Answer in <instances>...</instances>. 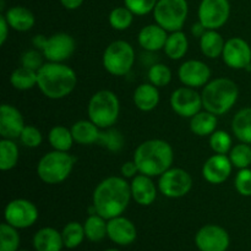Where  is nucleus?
I'll return each instance as SVG.
<instances>
[{"label": "nucleus", "mask_w": 251, "mask_h": 251, "mask_svg": "<svg viewBox=\"0 0 251 251\" xmlns=\"http://www.w3.org/2000/svg\"><path fill=\"white\" fill-rule=\"evenodd\" d=\"M131 199L130 184L124 176H108L93 191V211L107 221L112 220L125 212Z\"/></svg>", "instance_id": "1"}, {"label": "nucleus", "mask_w": 251, "mask_h": 251, "mask_svg": "<svg viewBox=\"0 0 251 251\" xmlns=\"http://www.w3.org/2000/svg\"><path fill=\"white\" fill-rule=\"evenodd\" d=\"M132 159L140 173L153 178L161 176L164 172L172 168L174 151L169 142L161 139H151L136 147Z\"/></svg>", "instance_id": "2"}, {"label": "nucleus", "mask_w": 251, "mask_h": 251, "mask_svg": "<svg viewBox=\"0 0 251 251\" xmlns=\"http://www.w3.org/2000/svg\"><path fill=\"white\" fill-rule=\"evenodd\" d=\"M37 87L49 100H63L68 97L77 85L75 70L64 63H44L37 71Z\"/></svg>", "instance_id": "3"}, {"label": "nucleus", "mask_w": 251, "mask_h": 251, "mask_svg": "<svg viewBox=\"0 0 251 251\" xmlns=\"http://www.w3.org/2000/svg\"><path fill=\"white\" fill-rule=\"evenodd\" d=\"M201 97L205 110L218 117L234 107L239 97V88L230 78L218 77L203 86Z\"/></svg>", "instance_id": "4"}, {"label": "nucleus", "mask_w": 251, "mask_h": 251, "mask_svg": "<svg viewBox=\"0 0 251 251\" xmlns=\"http://www.w3.org/2000/svg\"><path fill=\"white\" fill-rule=\"evenodd\" d=\"M88 119L100 129H109L118 122L120 114V102L113 91L100 90L88 100Z\"/></svg>", "instance_id": "5"}, {"label": "nucleus", "mask_w": 251, "mask_h": 251, "mask_svg": "<svg viewBox=\"0 0 251 251\" xmlns=\"http://www.w3.org/2000/svg\"><path fill=\"white\" fill-rule=\"evenodd\" d=\"M76 158L69 152H48L37 164V176L43 183L56 185L69 178L75 166Z\"/></svg>", "instance_id": "6"}, {"label": "nucleus", "mask_w": 251, "mask_h": 251, "mask_svg": "<svg viewBox=\"0 0 251 251\" xmlns=\"http://www.w3.org/2000/svg\"><path fill=\"white\" fill-rule=\"evenodd\" d=\"M103 68L113 76H125L131 71L135 63V50L126 41H114L104 49Z\"/></svg>", "instance_id": "7"}, {"label": "nucleus", "mask_w": 251, "mask_h": 251, "mask_svg": "<svg viewBox=\"0 0 251 251\" xmlns=\"http://www.w3.org/2000/svg\"><path fill=\"white\" fill-rule=\"evenodd\" d=\"M189 14L186 0H158L153 10V19L157 25L167 32L181 31Z\"/></svg>", "instance_id": "8"}, {"label": "nucleus", "mask_w": 251, "mask_h": 251, "mask_svg": "<svg viewBox=\"0 0 251 251\" xmlns=\"http://www.w3.org/2000/svg\"><path fill=\"white\" fill-rule=\"evenodd\" d=\"M158 191L168 199H180L190 193L193 178L183 168H169L158 179Z\"/></svg>", "instance_id": "9"}, {"label": "nucleus", "mask_w": 251, "mask_h": 251, "mask_svg": "<svg viewBox=\"0 0 251 251\" xmlns=\"http://www.w3.org/2000/svg\"><path fill=\"white\" fill-rule=\"evenodd\" d=\"M38 216L37 206L26 199H15L10 201L4 210L5 222L17 229L32 227L38 220Z\"/></svg>", "instance_id": "10"}, {"label": "nucleus", "mask_w": 251, "mask_h": 251, "mask_svg": "<svg viewBox=\"0 0 251 251\" xmlns=\"http://www.w3.org/2000/svg\"><path fill=\"white\" fill-rule=\"evenodd\" d=\"M198 16L206 29H220L230 16L229 0H201Z\"/></svg>", "instance_id": "11"}, {"label": "nucleus", "mask_w": 251, "mask_h": 251, "mask_svg": "<svg viewBox=\"0 0 251 251\" xmlns=\"http://www.w3.org/2000/svg\"><path fill=\"white\" fill-rule=\"evenodd\" d=\"M171 107L179 117L193 118L203 108L201 93L186 86L176 88L171 96Z\"/></svg>", "instance_id": "12"}, {"label": "nucleus", "mask_w": 251, "mask_h": 251, "mask_svg": "<svg viewBox=\"0 0 251 251\" xmlns=\"http://www.w3.org/2000/svg\"><path fill=\"white\" fill-rule=\"evenodd\" d=\"M222 59L226 65L234 70H247L251 65V47L245 39L233 37L226 41Z\"/></svg>", "instance_id": "13"}, {"label": "nucleus", "mask_w": 251, "mask_h": 251, "mask_svg": "<svg viewBox=\"0 0 251 251\" xmlns=\"http://www.w3.org/2000/svg\"><path fill=\"white\" fill-rule=\"evenodd\" d=\"M75 49L76 42L74 37L65 32H59L48 37L42 53L48 61L64 63L73 55Z\"/></svg>", "instance_id": "14"}, {"label": "nucleus", "mask_w": 251, "mask_h": 251, "mask_svg": "<svg viewBox=\"0 0 251 251\" xmlns=\"http://www.w3.org/2000/svg\"><path fill=\"white\" fill-rule=\"evenodd\" d=\"M195 243L200 251H227L230 239L225 228L206 225L196 233Z\"/></svg>", "instance_id": "15"}, {"label": "nucleus", "mask_w": 251, "mask_h": 251, "mask_svg": "<svg viewBox=\"0 0 251 251\" xmlns=\"http://www.w3.org/2000/svg\"><path fill=\"white\" fill-rule=\"evenodd\" d=\"M178 77L186 87H203L210 82L211 69L206 63L196 59L186 60L179 66Z\"/></svg>", "instance_id": "16"}, {"label": "nucleus", "mask_w": 251, "mask_h": 251, "mask_svg": "<svg viewBox=\"0 0 251 251\" xmlns=\"http://www.w3.org/2000/svg\"><path fill=\"white\" fill-rule=\"evenodd\" d=\"M233 164L227 154H213L202 166V176L207 183L220 185L230 176Z\"/></svg>", "instance_id": "17"}, {"label": "nucleus", "mask_w": 251, "mask_h": 251, "mask_svg": "<svg viewBox=\"0 0 251 251\" xmlns=\"http://www.w3.org/2000/svg\"><path fill=\"white\" fill-rule=\"evenodd\" d=\"M25 119L22 113L15 105L2 104L0 107V136L1 139H20L25 129Z\"/></svg>", "instance_id": "18"}, {"label": "nucleus", "mask_w": 251, "mask_h": 251, "mask_svg": "<svg viewBox=\"0 0 251 251\" xmlns=\"http://www.w3.org/2000/svg\"><path fill=\"white\" fill-rule=\"evenodd\" d=\"M108 238L118 245H130L136 240L137 230L134 223L123 216L108 220Z\"/></svg>", "instance_id": "19"}, {"label": "nucleus", "mask_w": 251, "mask_h": 251, "mask_svg": "<svg viewBox=\"0 0 251 251\" xmlns=\"http://www.w3.org/2000/svg\"><path fill=\"white\" fill-rule=\"evenodd\" d=\"M132 200L140 206H150L156 201L157 189L151 176L139 173L130 183Z\"/></svg>", "instance_id": "20"}, {"label": "nucleus", "mask_w": 251, "mask_h": 251, "mask_svg": "<svg viewBox=\"0 0 251 251\" xmlns=\"http://www.w3.org/2000/svg\"><path fill=\"white\" fill-rule=\"evenodd\" d=\"M167 38H168V32L157 24L142 27L137 36L140 47L147 51H158L163 49Z\"/></svg>", "instance_id": "21"}, {"label": "nucleus", "mask_w": 251, "mask_h": 251, "mask_svg": "<svg viewBox=\"0 0 251 251\" xmlns=\"http://www.w3.org/2000/svg\"><path fill=\"white\" fill-rule=\"evenodd\" d=\"M132 100H134V104L136 105L139 110L151 112L159 104L161 96H159L158 87L150 82L141 83L135 88Z\"/></svg>", "instance_id": "22"}, {"label": "nucleus", "mask_w": 251, "mask_h": 251, "mask_svg": "<svg viewBox=\"0 0 251 251\" xmlns=\"http://www.w3.org/2000/svg\"><path fill=\"white\" fill-rule=\"evenodd\" d=\"M10 28L17 32H27L36 24L33 12L25 6H11L4 14Z\"/></svg>", "instance_id": "23"}, {"label": "nucleus", "mask_w": 251, "mask_h": 251, "mask_svg": "<svg viewBox=\"0 0 251 251\" xmlns=\"http://www.w3.org/2000/svg\"><path fill=\"white\" fill-rule=\"evenodd\" d=\"M70 129L76 144L83 145V146L93 145L100 141V132H102L100 131L102 129H100L90 119L78 120V122L74 123Z\"/></svg>", "instance_id": "24"}, {"label": "nucleus", "mask_w": 251, "mask_h": 251, "mask_svg": "<svg viewBox=\"0 0 251 251\" xmlns=\"http://www.w3.org/2000/svg\"><path fill=\"white\" fill-rule=\"evenodd\" d=\"M33 247L37 251H60L64 247L61 233L55 228H42L34 234Z\"/></svg>", "instance_id": "25"}, {"label": "nucleus", "mask_w": 251, "mask_h": 251, "mask_svg": "<svg viewBox=\"0 0 251 251\" xmlns=\"http://www.w3.org/2000/svg\"><path fill=\"white\" fill-rule=\"evenodd\" d=\"M226 41L217 29H207L200 38V49L208 59H217L222 56Z\"/></svg>", "instance_id": "26"}, {"label": "nucleus", "mask_w": 251, "mask_h": 251, "mask_svg": "<svg viewBox=\"0 0 251 251\" xmlns=\"http://www.w3.org/2000/svg\"><path fill=\"white\" fill-rule=\"evenodd\" d=\"M217 115L207 110H201L190 118V130L194 135L200 137L210 136L217 130Z\"/></svg>", "instance_id": "27"}, {"label": "nucleus", "mask_w": 251, "mask_h": 251, "mask_svg": "<svg viewBox=\"0 0 251 251\" xmlns=\"http://www.w3.org/2000/svg\"><path fill=\"white\" fill-rule=\"evenodd\" d=\"M189 49V39L183 31L171 32L167 38L163 50L172 60H180L186 55Z\"/></svg>", "instance_id": "28"}, {"label": "nucleus", "mask_w": 251, "mask_h": 251, "mask_svg": "<svg viewBox=\"0 0 251 251\" xmlns=\"http://www.w3.org/2000/svg\"><path fill=\"white\" fill-rule=\"evenodd\" d=\"M232 131L240 142L251 145V107L238 110L232 120Z\"/></svg>", "instance_id": "29"}, {"label": "nucleus", "mask_w": 251, "mask_h": 251, "mask_svg": "<svg viewBox=\"0 0 251 251\" xmlns=\"http://www.w3.org/2000/svg\"><path fill=\"white\" fill-rule=\"evenodd\" d=\"M48 141L51 149L55 151L69 152L75 140H74L71 129L64 126V125H55L49 130Z\"/></svg>", "instance_id": "30"}, {"label": "nucleus", "mask_w": 251, "mask_h": 251, "mask_svg": "<svg viewBox=\"0 0 251 251\" xmlns=\"http://www.w3.org/2000/svg\"><path fill=\"white\" fill-rule=\"evenodd\" d=\"M37 82H38L37 71L25 68L22 65L20 68L15 69L12 71L11 76H10V83H11L15 90L19 91L31 90V88L36 87Z\"/></svg>", "instance_id": "31"}, {"label": "nucleus", "mask_w": 251, "mask_h": 251, "mask_svg": "<svg viewBox=\"0 0 251 251\" xmlns=\"http://www.w3.org/2000/svg\"><path fill=\"white\" fill-rule=\"evenodd\" d=\"M19 158V147L15 144L14 140H0V169L2 172L11 171L17 166Z\"/></svg>", "instance_id": "32"}, {"label": "nucleus", "mask_w": 251, "mask_h": 251, "mask_svg": "<svg viewBox=\"0 0 251 251\" xmlns=\"http://www.w3.org/2000/svg\"><path fill=\"white\" fill-rule=\"evenodd\" d=\"M107 226V220L103 218L102 216L97 215V213H93V215L88 216L85 225H83L86 238L93 243L100 242V240H103L108 235Z\"/></svg>", "instance_id": "33"}, {"label": "nucleus", "mask_w": 251, "mask_h": 251, "mask_svg": "<svg viewBox=\"0 0 251 251\" xmlns=\"http://www.w3.org/2000/svg\"><path fill=\"white\" fill-rule=\"evenodd\" d=\"M61 237H63L64 247L68 249H75L85 239V228L78 222H70L64 227Z\"/></svg>", "instance_id": "34"}, {"label": "nucleus", "mask_w": 251, "mask_h": 251, "mask_svg": "<svg viewBox=\"0 0 251 251\" xmlns=\"http://www.w3.org/2000/svg\"><path fill=\"white\" fill-rule=\"evenodd\" d=\"M20 247V235L17 228L9 223L0 226V251H17Z\"/></svg>", "instance_id": "35"}, {"label": "nucleus", "mask_w": 251, "mask_h": 251, "mask_svg": "<svg viewBox=\"0 0 251 251\" xmlns=\"http://www.w3.org/2000/svg\"><path fill=\"white\" fill-rule=\"evenodd\" d=\"M108 20H109V25L114 29L125 31L131 26L132 21H134V14L124 5V6H118L113 9Z\"/></svg>", "instance_id": "36"}, {"label": "nucleus", "mask_w": 251, "mask_h": 251, "mask_svg": "<svg viewBox=\"0 0 251 251\" xmlns=\"http://www.w3.org/2000/svg\"><path fill=\"white\" fill-rule=\"evenodd\" d=\"M229 159L232 162L233 167L238 169L250 168L251 166V146L249 144H240L235 145L232 147L229 152Z\"/></svg>", "instance_id": "37"}, {"label": "nucleus", "mask_w": 251, "mask_h": 251, "mask_svg": "<svg viewBox=\"0 0 251 251\" xmlns=\"http://www.w3.org/2000/svg\"><path fill=\"white\" fill-rule=\"evenodd\" d=\"M147 77L150 83L154 85L156 87H166L172 81V71L166 64L156 63L150 66L147 71Z\"/></svg>", "instance_id": "38"}, {"label": "nucleus", "mask_w": 251, "mask_h": 251, "mask_svg": "<svg viewBox=\"0 0 251 251\" xmlns=\"http://www.w3.org/2000/svg\"><path fill=\"white\" fill-rule=\"evenodd\" d=\"M100 142L104 149H107L110 152H119L124 147V136L122 132L117 129H104V131L100 132Z\"/></svg>", "instance_id": "39"}, {"label": "nucleus", "mask_w": 251, "mask_h": 251, "mask_svg": "<svg viewBox=\"0 0 251 251\" xmlns=\"http://www.w3.org/2000/svg\"><path fill=\"white\" fill-rule=\"evenodd\" d=\"M210 147L215 153L227 154L229 153L233 147L232 136L225 130H216L212 135H210Z\"/></svg>", "instance_id": "40"}, {"label": "nucleus", "mask_w": 251, "mask_h": 251, "mask_svg": "<svg viewBox=\"0 0 251 251\" xmlns=\"http://www.w3.org/2000/svg\"><path fill=\"white\" fill-rule=\"evenodd\" d=\"M20 140L25 147L36 149V147L41 146L42 141H43V135L38 127L33 126V125H26L20 135Z\"/></svg>", "instance_id": "41"}, {"label": "nucleus", "mask_w": 251, "mask_h": 251, "mask_svg": "<svg viewBox=\"0 0 251 251\" xmlns=\"http://www.w3.org/2000/svg\"><path fill=\"white\" fill-rule=\"evenodd\" d=\"M234 188L238 194L244 198L251 196V169H239L234 179Z\"/></svg>", "instance_id": "42"}, {"label": "nucleus", "mask_w": 251, "mask_h": 251, "mask_svg": "<svg viewBox=\"0 0 251 251\" xmlns=\"http://www.w3.org/2000/svg\"><path fill=\"white\" fill-rule=\"evenodd\" d=\"M158 0H124V5L137 16H145V15L153 12Z\"/></svg>", "instance_id": "43"}, {"label": "nucleus", "mask_w": 251, "mask_h": 251, "mask_svg": "<svg viewBox=\"0 0 251 251\" xmlns=\"http://www.w3.org/2000/svg\"><path fill=\"white\" fill-rule=\"evenodd\" d=\"M44 55L38 49H28L21 55V65L25 68L32 69L34 71H38L43 66Z\"/></svg>", "instance_id": "44"}, {"label": "nucleus", "mask_w": 251, "mask_h": 251, "mask_svg": "<svg viewBox=\"0 0 251 251\" xmlns=\"http://www.w3.org/2000/svg\"><path fill=\"white\" fill-rule=\"evenodd\" d=\"M120 172H122L123 176H124L125 179H132L137 176V173H140L139 168H137V166H136V163L134 162V159H132V161L125 162V163L122 166Z\"/></svg>", "instance_id": "45"}, {"label": "nucleus", "mask_w": 251, "mask_h": 251, "mask_svg": "<svg viewBox=\"0 0 251 251\" xmlns=\"http://www.w3.org/2000/svg\"><path fill=\"white\" fill-rule=\"evenodd\" d=\"M9 31H10L9 24H7L4 14H1L0 15V46H4L5 44L7 37H9Z\"/></svg>", "instance_id": "46"}, {"label": "nucleus", "mask_w": 251, "mask_h": 251, "mask_svg": "<svg viewBox=\"0 0 251 251\" xmlns=\"http://www.w3.org/2000/svg\"><path fill=\"white\" fill-rule=\"evenodd\" d=\"M47 39H48V37H46L44 34H37V36L33 37V41H32V43H33L34 48L42 51L43 50L44 46H46Z\"/></svg>", "instance_id": "47"}, {"label": "nucleus", "mask_w": 251, "mask_h": 251, "mask_svg": "<svg viewBox=\"0 0 251 251\" xmlns=\"http://www.w3.org/2000/svg\"><path fill=\"white\" fill-rule=\"evenodd\" d=\"M61 5L68 10H76L82 5L83 0H60Z\"/></svg>", "instance_id": "48"}, {"label": "nucleus", "mask_w": 251, "mask_h": 251, "mask_svg": "<svg viewBox=\"0 0 251 251\" xmlns=\"http://www.w3.org/2000/svg\"><path fill=\"white\" fill-rule=\"evenodd\" d=\"M206 31H207V29L205 28V26H203L200 21L194 24L193 27H191V33H193L194 37H198V38H201Z\"/></svg>", "instance_id": "49"}, {"label": "nucleus", "mask_w": 251, "mask_h": 251, "mask_svg": "<svg viewBox=\"0 0 251 251\" xmlns=\"http://www.w3.org/2000/svg\"><path fill=\"white\" fill-rule=\"evenodd\" d=\"M104 251H119V250H117V249H108V250H104Z\"/></svg>", "instance_id": "50"}, {"label": "nucleus", "mask_w": 251, "mask_h": 251, "mask_svg": "<svg viewBox=\"0 0 251 251\" xmlns=\"http://www.w3.org/2000/svg\"><path fill=\"white\" fill-rule=\"evenodd\" d=\"M17 251H27V250H17Z\"/></svg>", "instance_id": "51"}, {"label": "nucleus", "mask_w": 251, "mask_h": 251, "mask_svg": "<svg viewBox=\"0 0 251 251\" xmlns=\"http://www.w3.org/2000/svg\"><path fill=\"white\" fill-rule=\"evenodd\" d=\"M60 251H61V250H60Z\"/></svg>", "instance_id": "52"}]
</instances>
